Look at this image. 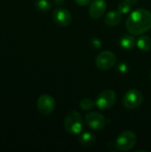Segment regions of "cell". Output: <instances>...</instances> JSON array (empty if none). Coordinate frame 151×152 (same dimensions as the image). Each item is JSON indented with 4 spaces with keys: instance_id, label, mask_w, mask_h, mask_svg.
<instances>
[{
    "instance_id": "cell-4",
    "label": "cell",
    "mask_w": 151,
    "mask_h": 152,
    "mask_svg": "<svg viewBox=\"0 0 151 152\" xmlns=\"http://www.w3.org/2000/svg\"><path fill=\"white\" fill-rule=\"evenodd\" d=\"M143 101L142 94L135 88L127 91L123 97V105L127 110H135L141 106Z\"/></svg>"
},
{
    "instance_id": "cell-23",
    "label": "cell",
    "mask_w": 151,
    "mask_h": 152,
    "mask_svg": "<svg viewBox=\"0 0 151 152\" xmlns=\"http://www.w3.org/2000/svg\"><path fill=\"white\" fill-rule=\"evenodd\" d=\"M150 79H151V70H150Z\"/></svg>"
},
{
    "instance_id": "cell-1",
    "label": "cell",
    "mask_w": 151,
    "mask_h": 152,
    "mask_svg": "<svg viewBox=\"0 0 151 152\" xmlns=\"http://www.w3.org/2000/svg\"><path fill=\"white\" fill-rule=\"evenodd\" d=\"M130 34L141 36L151 28V12L144 8H138L133 11L125 22Z\"/></svg>"
},
{
    "instance_id": "cell-2",
    "label": "cell",
    "mask_w": 151,
    "mask_h": 152,
    "mask_svg": "<svg viewBox=\"0 0 151 152\" xmlns=\"http://www.w3.org/2000/svg\"><path fill=\"white\" fill-rule=\"evenodd\" d=\"M64 128L70 134H79L83 130V118L77 110L69 111L64 119Z\"/></svg>"
},
{
    "instance_id": "cell-8",
    "label": "cell",
    "mask_w": 151,
    "mask_h": 152,
    "mask_svg": "<svg viewBox=\"0 0 151 152\" xmlns=\"http://www.w3.org/2000/svg\"><path fill=\"white\" fill-rule=\"evenodd\" d=\"M85 120L86 126L94 131H101L107 125V119L104 116L95 111L87 113L85 117Z\"/></svg>"
},
{
    "instance_id": "cell-10",
    "label": "cell",
    "mask_w": 151,
    "mask_h": 152,
    "mask_svg": "<svg viewBox=\"0 0 151 152\" xmlns=\"http://www.w3.org/2000/svg\"><path fill=\"white\" fill-rule=\"evenodd\" d=\"M106 9L105 0H93L89 7V15L92 19L98 20L104 15Z\"/></svg>"
},
{
    "instance_id": "cell-11",
    "label": "cell",
    "mask_w": 151,
    "mask_h": 152,
    "mask_svg": "<svg viewBox=\"0 0 151 152\" xmlns=\"http://www.w3.org/2000/svg\"><path fill=\"white\" fill-rule=\"evenodd\" d=\"M122 20V14L117 11H110L105 16V23L109 27L117 26Z\"/></svg>"
},
{
    "instance_id": "cell-17",
    "label": "cell",
    "mask_w": 151,
    "mask_h": 152,
    "mask_svg": "<svg viewBox=\"0 0 151 152\" xmlns=\"http://www.w3.org/2000/svg\"><path fill=\"white\" fill-rule=\"evenodd\" d=\"M131 4L125 2V1H123L121 3L118 4V6H117V10L118 12L121 13V14H127L131 12Z\"/></svg>"
},
{
    "instance_id": "cell-16",
    "label": "cell",
    "mask_w": 151,
    "mask_h": 152,
    "mask_svg": "<svg viewBox=\"0 0 151 152\" xmlns=\"http://www.w3.org/2000/svg\"><path fill=\"white\" fill-rule=\"evenodd\" d=\"M94 105H95V102L90 98H85L79 103V106L83 110H90L93 108Z\"/></svg>"
},
{
    "instance_id": "cell-3",
    "label": "cell",
    "mask_w": 151,
    "mask_h": 152,
    "mask_svg": "<svg viewBox=\"0 0 151 152\" xmlns=\"http://www.w3.org/2000/svg\"><path fill=\"white\" fill-rule=\"evenodd\" d=\"M137 142L136 134L132 131L122 132L115 141V147L120 151H127L132 150Z\"/></svg>"
},
{
    "instance_id": "cell-18",
    "label": "cell",
    "mask_w": 151,
    "mask_h": 152,
    "mask_svg": "<svg viewBox=\"0 0 151 152\" xmlns=\"http://www.w3.org/2000/svg\"><path fill=\"white\" fill-rule=\"evenodd\" d=\"M91 44H92V45H93L94 48H96V49H99V48L101 46V41L99 38H97V37H92V39H91Z\"/></svg>"
},
{
    "instance_id": "cell-13",
    "label": "cell",
    "mask_w": 151,
    "mask_h": 152,
    "mask_svg": "<svg viewBox=\"0 0 151 152\" xmlns=\"http://www.w3.org/2000/svg\"><path fill=\"white\" fill-rule=\"evenodd\" d=\"M119 45L123 49L131 50L136 45V39L134 38L133 35H124L120 37Z\"/></svg>"
},
{
    "instance_id": "cell-19",
    "label": "cell",
    "mask_w": 151,
    "mask_h": 152,
    "mask_svg": "<svg viewBox=\"0 0 151 152\" xmlns=\"http://www.w3.org/2000/svg\"><path fill=\"white\" fill-rule=\"evenodd\" d=\"M128 70V66L125 64V63H120L118 65V71L121 73V74H125L126 73Z\"/></svg>"
},
{
    "instance_id": "cell-9",
    "label": "cell",
    "mask_w": 151,
    "mask_h": 152,
    "mask_svg": "<svg viewBox=\"0 0 151 152\" xmlns=\"http://www.w3.org/2000/svg\"><path fill=\"white\" fill-rule=\"evenodd\" d=\"M53 19L54 22L61 27H68L72 21V15L66 8H56L53 12Z\"/></svg>"
},
{
    "instance_id": "cell-12",
    "label": "cell",
    "mask_w": 151,
    "mask_h": 152,
    "mask_svg": "<svg viewBox=\"0 0 151 152\" xmlns=\"http://www.w3.org/2000/svg\"><path fill=\"white\" fill-rule=\"evenodd\" d=\"M78 141L81 145L85 147H90L96 142V136L90 132H84L80 134Z\"/></svg>"
},
{
    "instance_id": "cell-6",
    "label": "cell",
    "mask_w": 151,
    "mask_h": 152,
    "mask_svg": "<svg viewBox=\"0 0 151 152\" xmlns=\"http://www.w3.org/2000/svg\"><path fill=\"white\" fill-rule=\"evenodd\" d=\"M117 62V56L111 51H103L95 59L96 67L101 70L110 69Z\"/></svg>"
},
{
    "instance_id": "cell-15",
    "label": "cell",
    "mask_w": 151,
    "mask_h": 152,
    "mask_svg": "<svg viewBox=\"0 0 151 152\" xmlns=\"http://www.w3.org/2000/svg\"><path fill=\"white\" fill-rule=\"evenodd\" d=\"M36 7L38 11L42 12H47L52 8V4L49 0H36Z\"/></svg>"
},
{
    "instance_id": "cell-7",
    "label": "cell",
    "mask_w": 151,
    "mask_h": 152,
    "mask_svg": "<svg viewBox=\"0 0 151 152\" xmlns=\"http://www.w3.org/2000/svg\"><path fill=\"white\" fill-rule=\"evenodd\" d=\"M55 100L50 94H41L36 101L37 110L44 116H48L53 112L55 110Z\"/></svg>"
},
{
    "instance_id": "cell-20",
    "label": "cell",
    "mask_w": 151,
    "mask_h": 152,
    "mask_svg": "<svg viewBox=\"0 0 151 152\" xmlns=\"http://www.w3.org/2000/svg\"><path fill=\"white\" fill-rule=\"evenodd\" d=\"M75 2L78 4V5H81V6H85V5H87L91 0H75Z\"/></svg>"
},
{
    "instance_id": "cell-14",
    "label": "cell",
    "mask_w": 151,
    "mask_h": 152,
    "mask_svg": "<svg viewBox=\"0 0 151 152\" xmlns=\"http://www.w3.org/2000/svg\"><path fill=\"white\" fill-rule=\"evenodd\" d=\"M137 47L144 52H148L151 49V38L149 36H141L136 40Z\"/></svg>"
},
{
    "instance_id": "cell-22",
    "label": "cell",
    "mask_w": 151,
    "mask_h": 152,
    "mask_svg": "<svg viewBox=\"0 0 151 152\" xmlns=\"http://www.w3.org/2000/svg\"><path fill=\"white\" fill-rule=\"evenodd\" d=\"M124 1H125V2H127V3H129L131 4H136L138 2V0H124Z\"/></svg>"
},
{
    "instance_id": "cell-21",
    "label": "cell",
    "mask_w": 151,
    "mask_h": 152,
    "mask_svg": "<svg viewBox=\"0 0 151 152\" xmlns=\"http://www.w3.org/2000/svg\"><path fill=\"white\" fill-rule=\"evenodd\" d=\"M53 2L56 5L61 6V5H62V4L65 3V0H53Z\"/></svg>"
},
{
    "instance_id": "cell-5",
    "label": "cell",
    "mask_w": 151,
    "mask_h": 152,
    "mask_svg": "<svg viewBox=\"0 0 151 152\" xmlns=\"http://www.w3.org/2000/svg\"><path fill=\"white\" fill-rule=\"evenodd\" d=\"M117 101V94L111 89L102 91L95 101V105L101 110H107L113 107Z\"/></svg>"
}]
</instances>
